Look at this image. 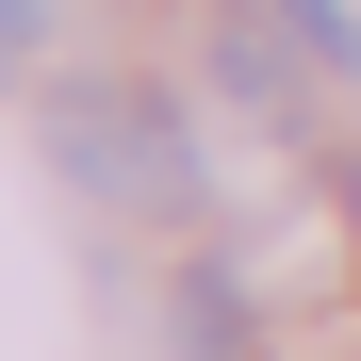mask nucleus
<instances>
[{
  "label": "nucleus",
  "instance_id": "1",
  "mask_svg": "<svg viewBox=\"0 0 361 361\" xmlns=\"http://www.w3.org/2000/svg\"><path fill=\"white\" fill-rule=\"evenodd\" d=\"M49 164L82 180V197H115V214H180L197 197V148H180V99L164 82H49Z\"/></svg>",
  "mask_w": 361,
  "mask_h": 361
},
{
  "label": "nucleus",
  "instance_id": "2",
  "mask_svg": "<svg viewBox=\"0 0 361 361\" xmlns=\"http://www.w3.org/2000/svg\"><path fill=\"white\" fill-rule=\"evenodd\" d=\"M214 66H230V99H247V115H279V99H295V17H279V0H263V17H230Z\"/></svg>",
  "mask_w": 361,
  "mask_h": 361
},
{
  "label": "nucleus",
  "instance_id": "3",
  "mask_svg": "<svg viewBox=\"0 0 361 361\" xmlns=\"http://www.w3.org/2000/svg\"><path fill=\"white\" fill-rule=\"evenodd\" d=\"M279 17H295V49H312V66H345V49H361V33H345V0H279Z\"/></svg>",
  "mask_w": 361,
  "mask_h": 361
}]
</instances>
